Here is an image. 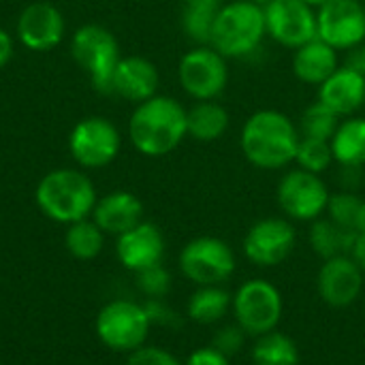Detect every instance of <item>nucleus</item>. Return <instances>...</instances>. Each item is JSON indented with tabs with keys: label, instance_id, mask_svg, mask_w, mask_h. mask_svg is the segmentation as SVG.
<instances>
[{
	"label": "nucleus",
	"instance_id": "nucleus-18",
	"mask_svg": "<svg viewBox=\"0 0 365 365\" xmlns=\"http://www.w3.org/2000/svg\"><path fill=\"white\" fill-rule=\"evenodd\" d=\"M158 86H160V75L154 62L141 56H126V58H120L115 66L111 94H118L139 105L156 96Z\"/></svg>",
	"mask_w": 365,
	"mask_h": 365
},
{
	"label": "nucleus",
	"instance_id": "nucleus-36",
	"mask_svg": "<svg viewBox=\"0 0 365 365\" xmlns=\"http://www.w3.org/2000/svg\"><path fill=\"white\" fill-rule=\"evenodd\" d=\"M184 365H231V357L222 355L218 349H214L210 344V346L195 349L188 355V359L184 361Z\"/></svg>",
	"mask_w": 365,
	"mask_h": 365
},
{
	"label": "nucleus",
	"instance_id": "nucleus-32",
	"mask_svg": "<svg viewBox=\"0 0 365 365\" xmlns=\"http://www.w3.org/2000/svg\"><path fill=\"white\" fill-rule=\"evenodd\" d=\"M137 276V289L148 297V299H165L167 293L171 291V274L160 265L148 267Z\"/></svg>",
	"mask_w": 365,
	"mask_h": 365
},
{
	"label": "nucleus",
	"instance_id": "nucleus-33",
	"mask_svg": "<svg viewBox=\"0 0 365 365\" xmlns=\"http://www.w3.org/2000/svg\"><path fill=\"white\" fill-rule=\"evenodd\" d=\"M248 338H250V336H248L237 323H227V325H220V327L214 331V336H212V346L218 349L222 355H227V357L233 359L235 355H240V353L244 351Z\"/></svg>",
	"mask_w": 365,
	"mask_h": 365
},
{
	"label": "nucleus",
	"instance_id": "nucleus-42",
	"mask_svg": "<svg viewBox=\"0 0 365 365\" xmlns=\"http://www.w3.org/2000/svg\"><path fill=\"white\" fill-rule=\"evenodd\" d=\"M364 4H365V0H364Z\"/></svg>",
	"mask_w": 365,
	"mask_h": 365
},
{
	"label": "nucleus",
	"instance_id": "nucleus-16",
	"mask_svg": "<svg viewBox=\"0 0 365 365\" xmlns=\"http://www.w3.org/2000/svg\"><path fill=\"white\" fill-rule=\"evenodd\" d=\"M115 257L120 265L133 274L160 265L165 257V235L154 222L141 220L137 227L118 235Z\"/></svg>",
	"mask_w": 365,
	"mask_h": 365
},
{
	"label": "nucleus",
	"instance_id": "nucleus-15",
	"mask_svg": "<svg viewBox=\"0 0 365 365\" xmlns=\"http://www.w3.org/2000/svg\"><path fill=\"white\" fill-rule=\"evenodd\" d=\"M364 284V269L351 255L325 259L319 269V276H317L319 297L329 308L353 306L361 297Z\"/></svg>",
	"mask_w": 365,
	"mask_h": 365
},
{
	"label": "nucleus",
	"instance_id": "nucleus-9",
	"mask_svg": "<svg viewBox=\"0 0 365 365\" xmlns=\"http://www.w3.org/2000/svg\"><path fill=\"white\" fill-rule=\"evenodd\" d=\"M71 51L75 62L90 73L92 86L103 94H111L113 73L122 58L115 36L103 26L88 24L73 34Z\"/></svg>",
	"mask_w": 365,
	"mask_h": 365
},
{
	"label": "nucleus",
	"instance_id": "nucleus-2",
	"mask_svg": "<svg viewBox=\"0 0 365 365\" xmlns=\"http://www.w3.org/2000/svg\"><path fill=\"white\" fill-rule=\"evenodd\" d=\"M186 111L180 101L163 94L139 103L128 120L130 143L150 158L171 154L188 137Z\"/></svg>",
	"mask_w": 365,
	"mask_h": 365
},
{
	"label": "nucleus",
	"instance_id": "nucleus-20",
	"mask_svg": "<svg viewBox=\"0 0 365 365\" xmlns=\"http://www.w3.org/2000/svg\"><path fill=\"white\" fill-rule=\"evenodd\" d=\"M92 220L105 235H122L143 220V203L126 190H115L101 197L92 210Z\"/></svg>",
	"mask_w": 365,
	"mask_h": 365
},
{
	"label": "nucleus",
	"instance_id": "nucleus-27",
	"mask_svg": "<svg viewBox=\"0 0 365 365\" xmlns=\"http://www.w3.org/2000/svg\"><path fill=\"white\" fill-rule=\"evenodd\" d=\"M225 0H182V30L197 45H210L212 26Z\"/></svg>",
	"mask_w": 365,
	"mask_h": 365
},
{
	"label": "nucleus",
	"instance_id": "nucleus-21",
	"mask_svg": "<svg viewBox=\"0 0 365 365\" xmlns=\"http://www.w3.org/2000/svg\"><path fill=\"white\" fill-rule=\"evenodd\" d=\"M340 51L317 36L293 51L291 68L302 83L319 88L340 68Z\"/></svg>",
	"mask_w": 365,
	"mask_h": 365
},
{
	"label": "nucleus",
	"instance_id": "nucleus-19",
	"mask_svg": "<svg viewBox=\"0 0 365 365\" xmlns=\"http://www.w3.org/2000/svg\"><path fill=\"white\" fill-rule=\"evenodd\" d=\"M340 118L357 115L365 105V77L361 73L340 64V68L319 86V98Z\"/></svg>",
	"mask_w": 365,
	"mask_h": 365
},
{
	"label": "nucleus",
	"instance_id": "nucleus-41",
	"mask_svg": "<svg viewBox=\"0 0 365 365\" xmlns=\"http://www.w3.org/2000/svg\"><path fill=\"white\" fill-rule=\"evenodd\" d=\"M248 2H252V4H257V6H263V9H265L272 0H248Z\"/></svg>",
	"mask_w": 365,
	"mask_h": 365
},
{
	"label": "nucleus",
	"instance_id": "nucleus-37",
	"mask_svg": "<svg viewBox=\"0 0 365 365\" xmlns=\"http://www.w3.org/2000/svg\"><path fill=\"white\" fill-rule=\"evenodd\" d=\"M344 66H349V68L361 73L365 77V43H361V45H357V47H353V49L346 51Z\"/></svg>",
	"mask_w": 365,
	"mask_h": 365
},
{
	"label": "nucleus",
	"instance_id": "nucleus-7",
	"mask_svg": "<svg viewBox=\"0 0 365 365\" xmlns=\"http://www.w3.org/2000/svg\"><path fill=\"white\" fill-rule=\"evenodd\" d=\"M331 199L327 182L306 169H289L276 186V201L291 222H314L325 216Z\"/></svg>",
	"mask_w": 365,
	"mask_h": 365
},
{
	"label": "nucleus",
	"instance_id": "nucleus-10",
	"mask_svg": "<svg viewBox=\"0 0 365 365\" xmlns=\"http://www.w3.org/2000/svg\"><path fill=\"white\" fill-rule=\"evenodd\" d=\"M229 60L212 45H195L178 64L182 90L195 101H216L229 86Z\"/></svg>",
	"mask_w": 365,
	"mask_h": 365
},
{
	"label": "nucleus",
	"instance_id": "nucleus-24",
	"mask_svg": "<svg viewBox=\"0 0 365 365\" xmlns=\"http://www.w3.org/2000/svg\"><path fill=\"white\" fill-rule=\"evenodd\" d=\"M357 235L359 233L336 225L331 218H319V220L310 222L308 244L325 261V259H331V257L353 255Z\"/></svg>",
	"mask_w": 365,
	"mask_h": 365
},
{
	"label": "nucleus",
	"instance_id": "nucleus-35",
	"mask_svg": "<svg viewBox=\"0 0 365 365\" xmlns=\"http://www.w3.org/2000/svg\"><path fill=\"white\" fill-rule=\"evenodd\" d=\"M143 308L148 312V319H150L152 327L154 325H158V327H178L182 323L180 314L165 299H145Z\"/></svg>",
	"mask_w": 365,
	"mask_h": 365
},
{
	"label": "nucleus",
	"instance_id": "nucleus-39",
	"mask_svg": "<svg viewBox=\"0 0 365 365\" xmlns=\"http://www.w3.org/2000/svg\"><path fill=\"white\" fill-rule=\"evenodd\" d=\"M351 257L359 263V267L364 269L365 274V231L357 235V242H355V248H353V255Z\"/></svg>",
	"mask_w": 365,
	"mask_h": 365
},
{
	"label": "nucleus",
	"instance_id": "nucleus-40",
	"mask_svg": "<svg viewBox=\"0 0 365 365\" xmlns=\"http://www.w3.org/2000/svg\"><path fill=\"white\" fill-rule=\"evenodd\" d=\"M306 4H310V6H314V9H319V6H323L327 0H304Z\"/></svg>",
	"mask_w": 365,
	"mask_h": 365
},
{
	"label": "nucleus",
	"instance_id": "nucleus-34",
	"mask_svg": "<svg viewBox=\"0 0 365 365\" xmlns=\"http://www.w3.org/2000/svg\"><path fill=\"white\" fill-rule=\"evenodd\" d=\"M126 365H184L171 351L163 346H150L143 344L141 349L128 353Z\"/></svg>",
	"mask_w": 365,
	"mask_h": 365
},
{
	"label": "nucleus",
	"instance_id": "nucleus-6",
	"mask_svg": "<svg viewBox=\"0 0 365 365\" xmlns=\"http://www.w3.org/2000/svg\"><path fill=\"white\" fill-rule=\"evenodd\" d=\"M152 323L143 304L133 299H113L101 308L94 321V331L109 351L133 353L148 342Z\"/></svg>",
	"mask_w": 365,
	"mask_h": 365
},
{
	"label": "nucleus",
	"instance_id": "nucleus-30",
	"mask_svg": "<svg viewBox=\"0 0 365 365\" xmlns=\"http://www.w3.org/2000/svg\"><path fill=\"white\" fill-rule=\"evenodd\" d=\"M340 115L334 113L329 107H325L321 101H314L312 105H308L299 118V135L302 137H310V139H323V141H331L334 133L340 126Z\"/></svg>",
	"mask_w": 365,
	"mask_h": 365
},
{
	"label": "nucleus",
	"instance_id": "nucleus-26",
	"mask_svg": "<svg viewBox=\"0 0 365 365\" xmlns=\"http://www.w3.org/2000/svg\"><path fill=\"white\" fill-rule=\"evenodd\" d=\"M250 359L255 365H299V346L280 329L255 338Z\"/></svg>",
	"mask_w": 365,
	"mask_h": 365
},
{
	"label": "nucleus",
	"instance_id": "nucleus-13",
	"mask_svg": "<svg viewBox=\"0 0 365 365\" xmlns=\"http://www.w3.org/2000/svg\"><path fill=\"white\" fill-rule=\"evenodd\" d=\"M122 139L118 128L107 118H86L75 124L68 137L73 158L86 169H98L115 160Z\"/></svg>",
	"mask_w": 365,
	"mask_h": 365
},
{
	"label": "nucleus",
	"instance_id": "nucleus-4",
	"mask_svg": "<svg viewBox=\"0 0 365 365\" xmlns=\"http://www.w3.org/2000/svg\"><path fill=\"white\" fill-rule=\"evenodd\" d=\"M267 36L265 11L248 0L225 2L218 11L210 45L227 60H242L255 53Z\"/></svg>",
	"mask_w": 365,
	"mask_h": 365
},
{
	"label": "nucleus",
	"instance_id": "nucleus-28",
	"mask_svg": "<svg viewBox=\"0 0 365 365\" xmlns=\"http://www.w3.org/2000/svg\"><path fill=\"white\" fill-rule=\"evenodd\" d=\"M64 246L66 250L79 259V261H92L103 252L105 246V233L94 220H77L71 222L64 235Z\"/></svg>",
	"mask_w": 365,
	"mask_h": 365
},
{
	"label": "nucleus",
	"instance_id": "nucleus-5",
	"mask_svg": "<svg viewBox=\"0 0 365 365\" xmlns=\"http://www.w3.org/2000/svg\"><path fill=\"white\" fill-rule=\"evenodd\" d=\"M231 312L235 323L250 338H259L278 329L284 312V299L274 282L265 278H252L242 282L233 293Z\"/></svg>",
	"mask_w": 365,
	"mask_h": 365
},
{
	"label": "nucleus",
	"instance_id": "nucleus-31",
	"mask_svg": "<svg viewBox=\"0 0 365 365\" xmlns=\"http://www.w3.org/2000/svg\"><path fill=\"white\" fill-rule=\"evenodd\" d=\"M334 152H331V143L323 141V139H310V137H302L299 145H297V154H295V165L299 169L312 171L323 175L331 165H334Z\"/></svg>",
	"mask_w": 365,
	"mask_h": 365
},
{
	"label": "nucleus",
	"instance_id": "nucleus-23",
	"mask_svg": "<svg viewBox=\"0 0 365 365\" xmlns=\"http://www.w3.org/2000/svg\"><path fill=\"white\" fill-rule=\"evenodd\" d=\"M334 160L342 169H361L365 165V118L349 115L340 120L338 130L331 137Z\"/></svg>",
	"mask_w": 365,
	"mask_h": 365
},
{
	"label": "nucleus",
	"instance_id": "nucleus-12",
	"mask_svg": "<svg viewBox=\"0 0 365 365\" xmlns=\"http://www.w3.org/2000/svg\"><path fill=\"white\" fill-rule=\"evenodd\" d=\"M317 36L336 51L365 43L364 0H327L317 9Z\"/></svg>",
	"mask_w": 365,
	"mask_h": 365
},
{
	"label": "nucleus",
	"instance_id": "nucleus-8",
	"mask_svg": "<svg viewBox=\"0 0 365 365\" xmlns=\"http://www.w3.org/2000/svg\"><path fill=\"white\" fill-rule=\"evenodd\" d=\"M237 269V259L233 248L212 235H201L190 240L180 252V272L195 287H216L225 284Z\"/></svg>",
	"mask_w": 365,
	"mask_h": 365
},
{
	"label": "nucleus",
	"instance_id": "nucleus-38",
	"mask_svg": "<svg viewBox=\"0 0 365 365\" xmlns=\"http://www.w3.org/2000/svg\"><path fill=\"white\" fill-rule=\"evenodd\" d=\"M11 56H13V38L0 28V68L6 66Z\"/></svg>",
	"mask_w": 365,
	"mask_h": 365
},
{
	"label": "nucleus",
	"instance_id": "nucleus-25",
	"mask_svg": "<svg viewBox=\"0 0 365 365\" xmlns=\"http://www.w3.org/2000/svg\"><path fill=\"white\" fill-rule=\"evenodd\" d=\"M233 304V293H229L222 284L216 287H197L188 297L186 317L199 325H216L229 312Z\"/></svg>",
	"mask_w": 365,
	"mask_h": 365
},
{
	"label": "nucleus",
	"instance_id": "nucleus-22",
	"mask_svg": "<svg viewBox=\"0 0 365 365\" xmlns=\"http://www.w3.org/2000/svg\"><path fill=\"white\" fill-rule=\"evenodd\" d=\"M188 137L201 143L218 141L227 135L231 126V113L218 101H197L186 111Z\"/></svg>",
	"mask_w": 365,
	"mask_h": 365
},
{
	"label": "nucleus",
	"instance_id": "nucleus-17",
	"mask_svg": "<svg viewBox=\"0 0 365 365\" xmlns=\"http://www.w3.org/2000/svg\"><path fill=\"white\" fill-rule=\"evenodd\" d=\"M64 36V17L49 2H32L17 19V38L32 51H49Z\"/></svg>",
	"mask_w": 365,
	"mask_h": 365
},
{
	"label": "nucleus",
	"instance_id": "nucleus-1",
	"mask_svg": "<svg viewBox=\"0 0 365 365\" xmlns=\"http://www.w3.org/2000/svg\"><path fill=\"white\" fill-rule=\"evenodd\" d=\"M297 124L278 109H259L242 126L240 150L244 158L263 171L289 169L299 145Z\"/></svg>",
	"mask_w": 365,
	"mask_h": 365
},
{
	"label": "nucleus",
	"instance_id": "nucleus-11",
	"mask_svg": "<svg viewBox=\"0 0 365 365\" xmlns=\"http://www.w3.org/2000/svg\"><path fill=\"white\" fill-rule=\"evenodd\" d=\"M297 246V231L284 216L257 220L244 235V257L255 267H276L284 263Z\"/></svg>",
	"mask_w": 365,
	"mask_h": 365
},
{
	"label": "nucleus",
	"instance_id": "nucleus-14",
	"mask_svg": "<svg viewBox=\"0 0 365 365\" xmlns=\"http://www.w3.org/2000/svg\"><path fill=\"white\" fill-rule=\"evenodd\" d=\"M267 36L287 49L317 38V9L304 0H272L265 9Z\"/></svg>",
	"mask_w": 365,
	"mask_h": 365
},
{
	"label": "nucleus",
	"instance_id": "nucleus-3",
	"mask_svg": "<svg viewBox=\"0 0 365 365\" xmlns=\"http://www.w3.org/2000/svg\"><path fill=\"white\" fill-rule=\"evenodd\" d=\"M36 205L53 222L71 225L92 216L96 190L88 175L75 169L49 171L36 186Z\"/></svg>",
	"mask_w": 365,
	"mask_h": 365
},
{
	"label": "nucleus",
	"instance_id": "nucleus-29",
	"mask_svg": "<svg viewBox=\"0 0 365 365\" xmlns=\"http://www.w3.org/2000/svg\"><path fill=\"white\" fill-rule=\"evenodd\" d=\"M325 214L336 225H340L349 231H355V233L365 231V199L353 190L331 192Z\"/></svg>",
	"mask_w": 365,
	"mask_h": 365
}]
</instances>
